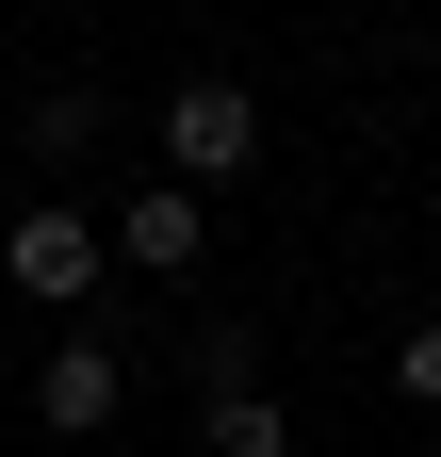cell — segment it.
Instances as JSON below:
<instances>
[{"label":"cell","instance_id":"obj_1","mask_svg":"<svg viewBox=\"0 0 441 457\" xmlns=\"http://www.w3.org/2000/svg\"><path fill=\"white\" fill-rule=\"evenodd\" d=\"M163 163H180V196L229 180V163H262V98L245 82H180V98H163Z\"/></svg>","mask_w":441,"mask_h":457},{"label":"cell","instance_id":"obj_2","mask_svg":"<svg viewBox=\"0 0 441 457\" xmlns=\"http://www.w3.org/2000/svg\"><path fill=\"white\" fill-rule=\"evenodd\" d=\"M0 262H17V295H49V311H66L82 278H98V228H82V212H17V245H0Z\"/></svg>","mask_w":441,"mask_h":457},{"label":"cell","instance_id":"obj_3","mask_svg":"<svg viewBox=\"0 0 441 457\" xmlns=\"http://www.w3.org/2000/svg\"><path fill=\"white\" fill-rule=\"evenodd\" d=\"M33 409L66 425V441H82V425H115V343H49V376H33Z\"/></svg>","mask_w":441,"mask_h":457},{"label":"cell","instance_id":"obj_4","mask_svg":"<svg viewBox=\"0 0 441 457\" xmlns=\"http://www.w3.org/2000/svg\"><path fill=\"white\" fill-rule=\"evenodd\" d=\"M115 245H131V262H147V278H180V262H196V245H212V212H196V196H180V180H163V196H131V212H115Z\"/></svg>","mask_w":441,"mask_h":457},{"label":"cell","instance_id":"obj_5","mask_svg":"<svg viewBox=\"0 0 441 457\" xmlns=\"http://www.w3.org/2000/svg\"><path fill=\"white\" fill-rule=\"evenodd\" d=\"M212 457H295V425H279V392H212Z\"/></svg>","mask_w":441,"mask_h":457},{"label":"cell","instance_id":"obj_6","mask_svg":"<svg viewBox=\"0 0 441 457\" xmlns=\"http://www.w3.org/2000/svg\"><path fill=\"white\" fill-rule=\"evenodd\" d=\"M33 147L82 163V147H98V82H49V98H33Z\"/></svg>","mask_w":441,"mask_h":457},{"label":"cell","instance_id":"obj_7","mask_svg":"<svg viewBox=\"0 0 441 457\" xmlns=\"http://www.w3.org/2000/svg\"><path fill=\"white\" fill-rule=\"evenodd\" d=\"M393 376H409V409H441V327H409V343H393Z\"/></svg>","mask_w":441,"mask_h":457}]
</instances>
